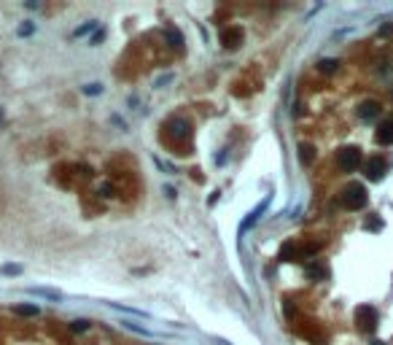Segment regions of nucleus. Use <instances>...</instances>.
<instances>
[{
	"label": "nucleus",
	"mask_w": 393,
	"mask_h": 345,
	"mask_svg": "<svg viewBox=\"0 0 393 345\" xmlns=\"http://www.w3.org/2000/svg\"><path fill=\"white\" fill-rule=\"evenodd\" d=\"M345 203H347V208H361V205L366 203L363 189L361 186H353V194H350V197H345Z\"/></svg>",
	"instance_id": "obj_1"
},
{
	"label": "nucleus",
	"mask_w": 393,
	"mask_h": 345,
	"mask_svg": "<svg viewBox=\"0 0 393 345\" xmlns=\"http://www.w3.org/2000/svg\"><path fill=\"white\" fill-rule=\"evenodd\" d=\"M267 205H270V197H267V200H264V205H259V208H256V210H253V213H250V216L245 218V221H242V227H240V232H248V229H250V227H253V221H256V218H259V216H261V213H264V210H267Z\"/></svg>",
	"instance_id": "obj_2"
},
{
	"label": "nucleus",
	"mask_w": 393,
	"mask_h": 345,
	"mask_svg": "<svg viewBox=\"0 0 393 345\" xmlns=\"http://www.w3.org/2000/svg\"><path fill=\"white\" fill-rule=\"evenodd\" d=\"M388 168V165H385V159H377L374 157L372 162H366V175L369 172H372V178H383V170Z\"/></svg>",
	"instance_id": "obj_3"
},
{
	"label": "nucleus",
	"mask_w": 393,
	"mask_h": 345,
	"mask_svg": "<svg viewBox=\"0 0 393 345\" xmlns=\"http://www.w3.org/2000/svg\"><path fill=\"white\" fill-rule=\"evenodd\" d=\"M30 294L46 297V300H51V302H62V291H54V289H30Z\"/></svg>",
	"instance_id": "obj_4"
},
{
	"label": "nucleus",
	"mask_w": 393,
	"mask_h": 345,
	"mask_svg": "<svg viewBox=\"0 0 393 345\" xmlns=\"http://www.w3.org/2000/svg\"><path fill=\"white\" fill-rule=\"evenodd\" d=\"M393 140V122H385L377 132V143H391Z\"/></svg>",
	"instance_id": "obj_5"
},
{
	"label": "nucleus",
	"mask_w": 393,
	"mask_h": 345,
	"mask_svg": "<svg viewBox=\"0 0 393 345\" xmlns=\"http://www.w3.org/2000/svg\"><path fill=\"white\" fill-rule=\"evenodd\" d=\"M339 165H342V168H347V170H356V168H358V154H356V151L342 154V157H339Z\"/></svg>",
	"instance_id": "obj_6"
},
{
	"label": "nucleus",
	"mask_w": 393,
	"mask_h": 345,
	"mask_svg": "<svg viewBox=\"0 0 393 345\" xmlns=\"http://www.w3.org/2000/svg\"><path fill=\"white\" fill-rule=\"evenodd\" d=\"M113 310H121V313H132V315H138V318H146V313L143 310H135V308H124V305H116V302H108Z\"/></svg>",
	"instance_id": "obj_7"
},
{
	"label": "nucleus",
	"mask_w": 393,
	"mask_h": 345,
	"mask_svg": "<svg viewBox=\"0 0 393 345\" xmlns=\"http://www.w3.org/2000/svg\"><path fill=\"white\" fill-rule=\"evenodd\" d=\"M14 310H16L19 315H38V308H35V305H16Z\"/></svg>",
	"instance_id": "obj_8"
},
{
	"label": "nucleus",
	"mask_w": 393,
	"mask_h": 345,
	"mask_svg": "<svg viewBox=\"0 0 393 345\" xmlns=\"http://www.w3.org/2000/svg\"><path fill=\"white\" fill-rule=\"evenodd\" d=\"M167 41L175 43V46H181V43H183V35H181L178 30H167Z\"/></svg>",
	"instance_id": "obj_9"
},
{
	"label": "nucleus",
	"mask_w": 393,
	"mask_h": 345,
	"mask_svg": "<svg viewBox=\"0 0 393 345\" xmlns=\"http://www.w3.org/2000/svg\"><path fill=\"white\" fill-rule=\"evenodd\" d=\"M0 273H5V275H22V267H19V264H5V267H0Z\"/></svg>",
	"instance_id": "obj_10"
},
{
	"label": "nucleus",
	"mask_w": 393,
	"mask_h": 345,
	"mask_svg": "<svg viewBox=\"0 0 393 345\" xmlns=\"http://www.w3.org/2000/svg\"><path fill=\"white\" fill-rule=\"evenodd\" d=\"M94 27H97V22H87V25H81V27L76 30V35H87V33H92Z\"/></svg>",
	"instance_id": "obj_11"
},
{
	"label": "nucleus",
	"mask_w": 393,
	"mask_h": 345,
	"mask_svg": "<svg viewBox=\"0 0 393 345\" xmlns=\"http://www.w3.org/2000/svg\"><path fill=\"white\" fill-rule=\"evenodd\" d=\"M84 92H87V95H100L102 86L100 84H89V86H84Z\"/></svg>",
	"instance_id": "obj_12"
},
{
	"label": "nucleus",
	"mask_w": 393,
	"mask_h": 345,
	"mask_svg": "<svg viewBox=\"0 0 393 345\" xmlns=\"http://www.w3.org/2000/svg\"><path fill=\"white\" fill-rule=\"evenodd\" d=\"M32 30H35V27H32L30 22H27V25H22V27H19V30H16V33H19V35H30Z\"/></svg>",
	"instance_id": "obj_13"
},
{
	"label": "nucleus",
	"mask_w": 393,
	"mask_h": 345,
	"mask_svg": "<svg viewBox=\"0 0 393 345\" xmlns=\"http://www.w3.org/2000/svg\"><path fill=\"white\" fill-rule=\"evenodd\" d=\"M102 38H105V30H97V33H94V38H92V46L102 43Z\"/></svg>",
	"instance_id": "obj_14"
},
{
	"label": "nucleus",
	"mask_w": 393,
	"mask_h": 345,
	"mask_svg": "<svg viewBox=\"0 0 393 345\" xmlns=\"http://www.w3.org/2000/svg\"><path fill=\"white\" fill-rule=\"evenodd\" d=\"M73 329H76V332H84V329H89V321H76V324H73Z\"/></svg>",
	"instance_id": "obj_15"
}]
</instances>
